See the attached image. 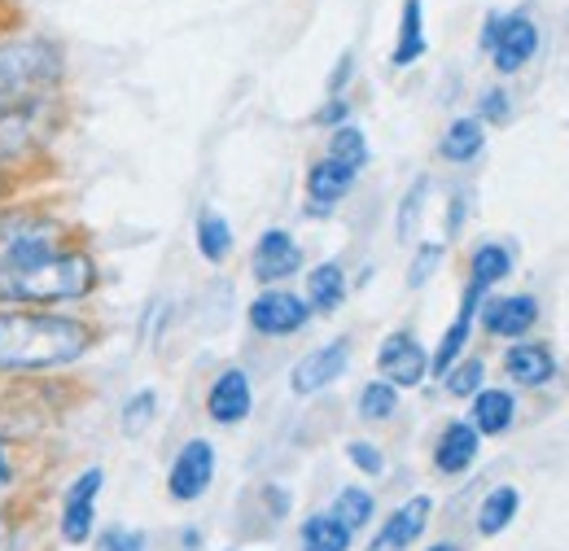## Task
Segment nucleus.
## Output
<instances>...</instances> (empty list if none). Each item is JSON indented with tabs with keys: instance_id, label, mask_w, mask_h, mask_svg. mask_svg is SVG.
Returning <instances> with one entry per match:
<instances>
[{
	"instance_id": "obj_43",
	"label": "nucleus",
	"mask_w": 569,
	"mask_h": 551,
	"mask_svg": "<svg viewBox=\"0 0 569 551\" xmlns=\"http://www.w3.org/2000/svg\"><path fill=\"white\" fill-rule=\"evenodd\" d=\"M4 189H9V176H4V171H0V198H4Z\"/></svg>"
},
{
	"instance_id": "obj_38",
	"label": "nucleus",
	"mask_w": 569,
	"mask_h": 551,
	"mask_svg": "<svg viewBox=\"0 0 569 551\" xmlns=\"http://www.w3.org/2000/svg\"><path fill=\"white\" fill-rule=\"evenodd\" d=\"M465 214H469V193L460 189V193L451 198V207H447V237H460V228H465Z\"/></svg>"
},
{
	"instance_id": "obj_4",
	"label": "nucleus",
	"mask_w": 569,
	"mask_h": 551,
	"mask_svg": "<svg viewBox=\"0 0 569 551\" xmlns=\"http://www.w3.org/2000/svg\"><path fill=\"white\" fill-rule=\"evenodd\" d=\"M482 49L491 53L499 74H517L521 67L535 62L539 53V27L526 9H512V13H487L482 22Z\"/></svg>"
},
{
	"instance_id": "obj_15",
	"label": "nucleus",
	"mask_w": 569,
	"mask_h": 551,
	"mask_svg": "<svg viewBox=\"0 0 569 551\" xmlns=\"http://www.w3.org/2000/svg\"><path fill=\"white\" fill-rule=\"evenodd\" d=\"M478 451H482V433L469 420H447L442 433L433 438V469L442 478H460L478 464Z\"/></svg>"
},
{
	"instance_id": "obj_6",
	"label": "nucleus",
	"mask_w": 569,
	"mask_h": 551,
	"mask_svg": "<svg viewBox=\"0 0 569 551\" xmlns=\"http://www.w3.org/2000/svg\"><path fill=\"white\" fill-rule=\"evenodd\" d=\"M246 320H250V329H254L259 338H293V333H302V329L311 324V307H307V298H298L293 289L272 284V289H263V293L246 307Z\"/></svg>"
},
{
	"instance_id": "obj_2",
	"label": "nucleus",
	"mask_w": 569,
	"mask_h": 551,
	"mask_svg": "<svg viewBox=\"0 0 569 551\" xmlns=\"http://www.w3.org/2000/svg\"><path fill=\"white\" fill-rule=\"evenodd\" d=\"M101 280V268L88 250H58L36 263H0V307H67L83 302Z\"/></svg>"
},
{
	"instance_id": "obj_32",
	"label": "nucleus",
	"mask_w": 569,
	"mask_h": 551,
	"mask_svg": "<svg viewBox=\"0 0 569 551\" xmlns=\"http://www.w3.org/2000/svg\"><path fill=\"white\" fill-rule=\"evenodd\" d=\"M442 254H447V246H442V241H421V246H417V254H412V268H408V284H412V289H421L429 276L442 268Z\"/></svg>"
},
{
	"instance_id": "obj_23",
	"label": "nucleus",
	"mask_w": 569,
	"mask_h": 551,
	"mask_svg": "<svg viewBox=\"0 0 569 551\" xmlns=\"http://www.w3.org/2000/svg\"><path fill=\"white\" fill-rule=\"evenodd\" d=\"M517 512H521V490H517V485H496V490L478 503L473 525H478L482 539H496V534H503V530L517 521Z\"/></svg>"
},
{
	"instance_id": "obj_12",
	"label": "nucleus",
	"mask_w": 569,
	"mask_h": 551,
	"mask_svg": "<svg viewBox=\"0 0 569 551\" xmlns=\"http://www.w3.org/2000/svg\"><path fill=\"white\" fill-rule=\"evenodd\" d=\"M482 302H487V293H482V289H473V284H465L456 320L447 324V333L438 338L433 354H429V377H447V372H451V368L465 359V350H469V338H473V320H478Z\"/></svg>"
},
{
	"instance_id": "obj_33",
	"label": "nucleus",
	"mask_w": 569,
	"mask_h": 551,
	"mask_svg": "<svg viewBox=\"0 0 569 551\" xmlns=\"http://www.w3.org/2000/svg\"><path fill=\"white\" fill-rule=\"evenodd\" d=\"M97 551H149V534L137 525H110V530H101Z\"/></svg>"
},
{
	"instance_id": "obj_8",
	"label": "nucleus",
	"mask_w": 569,
	"mask_h": 551,
	"mask_svg": "<svg viewBox=\"0 0 569 551\" xmlns=\"http://www.w3.org/2000/svg\"><path fill=\"white\" fill-rule=\"evenodd\" d=\"M351 368V338H333L325 345H311L293 368H289V390L298 399H311L320 390H329L333 381H342Z\"/></svg>"
},
{
	"instance_id": "obj_40",
	"label": "nucleus",
	"mask_w": 569,
	"mask_h": 551,
	"mask_svg": "<svg viewBox=\"0 0 569 551\" xmlns=\"http://www.w3.org/2000/svg\"><path fill=\"white\" fill-rule=\"evenodd\" d=\"M180 548L184 551L202 548V530H198V525H184V530H180Z\"/></svg>"
},
{
	"instance_id": "obj_7",
	"label": "nucleus",
	"mask_w": 569,
	"mask_h": 551,
	"mask_svg": "<svg viewBox=\"0 0 569 551\" xmlns=\"http://www.w3.org/2000/svg\"><path fill=\"white\" fill-rule=\"evenodd\" d=\"M214 469H219V455H214V442L211 438H189L171 469H167V494L176 503H198L207 499V490L214 485Z\"/></svg>"
},
{
	"instance_id": "obj_29",
	"label": "nucleus",
	"mask_w": 569,
	"mask_h": 551,
	"mask_svg": "<svg viewBox=\"0 0 569 551\" xmlns=\"http://www.w3.org/2000/svg\"><path fill=\"white\" fill-rule=\"evenodd\" d=\"M153 415H158V394H153V390H137V394L119 408V429H123V438H141L144 429L153 424Z\"/></svg>"
},
{
	"instance_id": "obj_39",
	"label": "nucleus",
	"mask_w": 569,
	"mask_h": 551,
	"mask_svg": "<svg viewBox=\"0 0 569 551\" xmlns=\"http://www.w3.org/2000/svg\"><path fill=\"white\" fill-rule=\"evenodd\" d=\"M18 478V469H13V451H9V442L0 438V490H9Z\"/></svg>"
},
{
	"instance_id": "obj_14",
	"label": "nucleus",
	"mask_w": 569,
	"mask_h": 551,
	"mask_svg": "<svg viewBox=\"0 0 569 551\" xmlns=\"http://www.w3.org/2000/svg\"><path fill=\"white\" fill-rule=\"evenodd\" d=\"M482 329L491 338H503V342H521L535 324H539V298L535 293H508V298H491L482 302Z\"/></svg>"
},
{
	"instance_id": "obj_31",
	"label": "nucleus",
	"mask_w": 569,
	"mask_h": 551,
	"mask_svg": "<svg viewBox=\"0 0 569 551\" xmlns=\"http://www.w3.org/2000/svg\"><path fill=\"white\" fill-rule=\"evenodd\" d=\"M426 198H429V176H421V180L408 189V198L399 202V219H395L399 241H412V237H417V223H421V214H426Z\"/></svg>"
},
{
	"instance_id": "obj_19",
	"label": "nucleus",
	"mask_w": 569,
	"mask_h": 551,
	"mask_svg": "<svg viewBox=\"0 0 569 551\" xmlns=\"http://www.w3.org/2000/svg\"><path fill=\"white\" fill-rule=\"evenodd\" d=\"M469 403H473V408H469V424H473L482 438H499V433H508V429H512V420H517V399H512V390L482 385Z\"/></svg>"
},
{
	"instance_id": "obj_16",
	"label": "nucleus",
	"mask_w": 569,
	"mask_h": 551,
	"mask_svg": "<svg viewBox=\"0 0 569 551\" xmlns=\"http://www.w3.org/2000/svg\"><path fill=\"white\" fill-rule=\"evenodd\" d=\"M356 180H359V171L333 162V158L311 162V167H307V214H316V219L333 214V207L347 202V193L356 189Z\"/></svg>"
},
{
	"instance_id": "obj_22",
	"label": "nucleus",
	"mask_w": 569,
	"mask_h": 551,
	"mask_svg": "<svg viewBox=\"0 0 569 551\" xmlns=\"http://www.w3.org/2000/svg\"><path fill=\"white\" fill-rule=\"evenodd\" d=\"M356 534L325 508V512H311L302 525H298V551H351Z\"/></svg>"
},
{
	"instance_id": "obj_20",
	"label": "nucleus",
	"mask_w": 569,
	"mask_h": 551,
	"mask_svg": "<svg viewBox=\"0 0 569 551\" xmlns=\"http://www.w3.org/2000/svg\"><path fill=\"white\" fill-rule=\"evenodd\" d=\"M429 53L426 40V4L421 0H403V13H399V40H395V53H390V67L408 70L417 67Z\"/></svg>"
},
{
	"instance_id": "obj_9",
	"label": "nucleus",
	"mask_w": 569,
	"mask_h": 551,
	"mask_svg": "<svg viewBox=\"0 0 569 551\" xmlns=\"http://www.w3.org/2000/svg\"><path fill=\"white\" fill-rule=\"evenodd\" d=\"M377 372L395 390H417L429 377V350L412 329H395L390 338L377 345Z\"/></svg>"
},
{
	"instance_id": "obj_27",
	"label": "nucleus",
	"mask_w": 569,
	"mask_h": 551,
	"mask_svg": "<svg viewBox=\"0 0 569 551\" xmlns=\"http://www.w3.org/2000/svg\"><path fill=\"white\" fill-rule=\"evenodd\" d=\"M325 158H333V162H342V167H351V171H363V167H368V137L359 132L356 123H342V128L329 132Z\"/></svg>"
},
{
	"instance_id": "obj_41",
	"label": "nucleus",
	"mask_w": 569,
	"mask_h": 551,
	"mask_svg": "<svg viewBox=\"0 0 569 551\" xmlns=\"http://www.w3.org/2000/svg\"><path fill=\"white\" fill-rule=\"evenodd\" d=\"M9 548V517H4V512H0V551Z\"/></svg>"
},
{
	"instance_id": "obj_25",
	"label": "nucleus",
	"mask_w": 569,
	"mask_h": 551,
	"mask_svg": "<svg viewBox=\"0 0 569 551\" xmlns=\"http://www.w3.org/2000/svg\"><path fill=\"white\" fill-rule=\"evenodd\" d=\"M193 241H198V254H202L211 268L228 263V254H232V246H237V237H232V223H228L219 210H202V214H198Z\"/></svg>"
},
{
	"instance_id": "obj_21",
	"label": "nucleus",
	"mask_w": 569,
	"mask_h": 551,
	"mask_svg": "<svg viewBox=\"0 0 569 551\" xmlns=\"http://www.w3.org/2000/svg\"><path fill=\"white\" fill-rule=\"evenodd\" d=\"M482 149H487V128H482L473 114L451 119L447 132H442V140H438V158L451 162V167H469Z\"/></svg>"
},
{
	"instance_id": "obj_36",
	"label": "nucleus",
	"mask_w": 569,
	"mask_h": 551,
	"mask_svg": "<svg viewBox=\"0 0 569 551\" xmlns=\"http://www.w3.org/2000/svg\"><path fill=\"white\" fill-rule=\"evenodd\" d=\"M316 123L329 128V132L342 128V123H351V101H347V97H329V101L316 110Z\"/></svg>"
},
{
	"instance_id": "obj_1",
	"label": "nucleus",
	"mask_w": 569,
	"mask_h": 551,
	"mask_svg": "<svg viewBox=\"0 0 569 551\" xmlns=\"http://www.w3.org/2000/svg\"><path fill=\"white\" fill-rule=\"evenodd\" d=\"M97 345V329L88 320L0 307V372H58L79 363Z\"/></svg>"
},
{
	"instance_id": "obj_24",
	"label": "nucleus",
	"mask_w": 569,
	"mask_h": 551,
	"mask_svg": "<svg viewBox=\"0 0 569 551\" xmlns=\"http://www.w3.org/2000/svg\"><path fill=\"white\" fill-rule=\"evenodd\" d=\"M512 276V250L503 241H482L473 254H469V284L473 289H496L499 280Z\"/></svg>"
},
{
	"instance_id": "obj_34",
	"label": "nucleus",
	"mask_w": 569,
	"mask_h": 551,
	"mask_svg": "<svg viewBox=\"0 0 569 551\" xmlns=\"http://www.w3.org/2000/svg\"><path fill=\"white\" fill-rule=\"evenodd\" d=\"M482 128H491V123H508L512 119V97L503 92V88H487L482 97H478V114H473Z\"/></svg>"
},
{
	"instance_id": "obj_13",
	"label": "nucleus",
	"mask_w": 569,
	"mask_h": 551,
	"mask_svg": "<svg viewBox=\"0 0 569 551\" xmlns=\"http://www.w3.org/2000/svg\"><path fill=\"white\" fill-rule=\"evenodd\" d=\"M429 517H433V499L429 494H412V499H403L386 521H381V530L372 534V543L368 551H408L417 548V539L429 530Z\"/></svg>"
},
{
	"instance_id": "obj_5",
	"label": "nucleus",
	"mask_w": 569,
	"mask_h": 551,
	"mask_svg": "<svg viewBox=\"0 0 569 551\" xmlns=\"http://www.w3.org/2000/svg\"><path fill=\"white\" fill-rule=\"evenodd\" d=\"M106 490V469L92 464L83 473H74L71 485L62 490V508H58V539L67 548H88L97 539V499Z\"/></svg>"
},
{
	"instance_id": "obj_30",
	"label": "nucleus",
	"mask_w": 569,
	"mask_h": 551,
	"mask_svg": "<svg viewBox=\"0 0 569 551\" xmlns=\"http://www.w3.org/2000/svg\"><path fill=\"white\" fill-rule=\"evenodd\" d=\"M442 381H447V394H451V399H473V394L482 390V381H487V363H482L478 354H473V359H460Z\"/></svg>"
},
{
	"instance_id": "obj_26",
	"label": "nucleus",
	"mask_w": 569,
	"mask_h": 551,
	"mask_svg": "<svg viewBox=\"0 0 569 551\" xmlns=\"http://www.w3.org/2000/svg\"><path fill=\"white\" fill-rule=\"evenodd\" d=\"M329 512L351 530H368L372 525V517H377V499H372V490L368 485H342L338 494H333V503H329Z\"/></svg>"
},
{
	"instance_id": "obj_11",
	"label": "nucleus",
	"mask_w": 569,
	"mask_h": 551,
	"mask_svg": "<svg viewBox=\"0 0 569 551\" xmlns=\"http://www.w3.org/2000/svg\"><path fill=\"white\" fill-rule=\"evenodd\" d=\"M254 412V381L246 368H223L214 372L211 390H207V415L214 424L232 429V424H246Z\"/></svg>"
},
{
	"instance_id": "obj_10",
	"label": "nucleus",
	"mask_w": 569,
	"mask_h": 551,
	"mask_svg": "<svg viewBox=\"0 0 569 551\" xmlns=\"http://www.w3.org/2000/svg\"><path fill=\"white\" fill-rule=\"evenodd\" d=\"M302 246H298V237L289 232V228H268L259 241H254V250H250V276L263 284V289H272V284H284L289 276L302 272Z\"/></svg>"
},
{
	"instance_id": "obj_17",
	"label": "nucleus",
	"mask_w": 569,
	"mask_h": 551,
	"mask_svg": "<svg viewBox=\"0 0 569 551\" xmlns=\"http://www.w3.org/2000/svg\"><path fill=\"white\" fill-rule=\"evenodd\" d=\"M503 377L512 385H521V390H539V385H548L557 377V354L543 342H526L521 338L517 345L503 350Z\"/></svg>"
},
{
	"instance_id": "obj_42",
	"label": "nucleus",
	"mask_w": 569,
	"mask_h": 551,
	"mask_svg": "<svg viewBox=\"0 0 569 551\" xmlns=\"http://www.w3.org/2000/svg\"><path fill=\"white\" fill-rule=\"evenodd\" d=\"M426 551H465V548H460V543H429Z\"/></svg>"
},
{
	"instance_id": "obj_18",
	"label": "nucleus",
	"mask_w": 569,
	"mask_h": 551,
	"mask_svg": "<svg viewBox=\"0 0 569 551\" xmlns=\"http://www.w3.org/2000/svg\"><path fill=\"white\" fill-rule=\"evenodd\" d=\"M347 293H351V280H347V268L338 259H325L307 272V293L302 298H307L311 315H333L347 302Z\"/></svg>"
},
{
	"instance_id": "obj_28",
	"label": "nucleus",
	"mask_w": 569,
	"mask_h": 551,
	"mask_svg": "<svg viewBox=\"0 0 569 551\" xmlns=\"http://www.w3.org/2000/svg\"><path fill=\"white\" fill-rule=\"evenodd\" d=\"M356 412L359 420H372V424H381V420H390V415L399 412V390L390 385V381H368L363 390H359L356 399Z\"/></svg>"
},
{
	"instance_id": "obj_3",
	"label": "nucleus",
	"mask_w": 569,
	"mask_h": 551,
	"mask_svg": "<svg viewBox=\"0 0 569 551\" xmlns=\"http://www.w3.org/2000/svg\"><path fill=\"white\" fill-rule=\"evenodd\" d=\"M62 83V49L44 36H13L0 44V114L53 101Z\"/></svg>"
},
{
	"instance_id": "obj_37",
	"label": "nucleus",
	"mask_w": 569,
	"mask_h": 551,
	"mask_svg": "<svg viewBox=\"0 0 569 551\" xmlns=\"http://www.w3.org/2000/svg\"><path fill=\"white\" fill-rule=\"evenodd\" d=\"M351 74H356V53H342V58H338V70L329 74V97H342V88L351 83Z\"/></svg>"
},
{
	"instance_id": "obj_35",
	"label": "nucleus",
	"mask_w": 569,
	"mask_h": 551,
	"mask_svg": "<svg viewBox=\"0 0 569 551\" xmlns=\"http://www.w3.org/2000/svg\"><path fill=\"white\" fill-rule=\"evenodd\" d=\"M347 460L356 464L363 478H381V473H386V451H381L377 442H363V438L347 442Z\"/></svg>"
}]
</instances>
